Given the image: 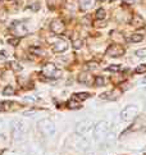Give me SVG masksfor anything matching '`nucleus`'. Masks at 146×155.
Segmentation results:
<instances>
[{
  "instance_id": "obj_26",
  "label": "nucleus",
  "mask_w": 146,
  "mask_h": 155,
  "mask_svg": "<svg viewBox=\"0 0 146 155\" xmlns=\"http://www.w3.org/2000/svg\"><path fill=\"white\" fill-rule=\"evenodd\" d=\"M136 55H137V57H140V58H145V57H146V48H145V49L137 50V51H136Z\"/></svg>"
},
{
  "instance_id": "obj_19",
  "label": "nucleus",
  "mask_w": 146,
  "mask_h": 155,
  "mask_svg": "<svg viewBox=\"0 0 146 155\" xmlns=\"http://www.w3.org/2000/svg\"><path fill=\"white\" fill-rule=\"evenodd\" d=\"M14 92H15V90H14V87H13V86H7V87L3 90V95H5V96L13 95Z\"/></svg>"
},
{
  "instance_id": "obj_30",
  "label": "nucleus",
  "mask_w": 146,
  "mask_h": 155,
  "mask_svg": "<svg viewBox=\"0 0 146 155\" xmlns=\"http://www.w3.org/2000/svg\"><path fill=\"white\" fill-rule=\"evenodd\" d=\"M124 4H128V5H133L135 4V0H123Z\"/></svg>"
},
{
  "instance_id": "obj_12",
  "label": "nucleus",
  "mask_w": 146,
  "mask_h": 155,
  "mask_svg": "<svg viewBox=\"0 0 146 155\" xmlns=\"http://www.w3.org/2000/svg\"><path fill=\"white\" fill-rule=\"evenodd\" d=\"M90 73L88 72H82V73H80L78 77H77V80H78V82L80 83H88L90 82Z\"/></svg>"
},
{
  "instance_id": "obj_29",
  "label": "nucleus",
  "mask_w": 146,
  "mask_h": 155,
  "mask_svg": "<svg viewBox=\"0 0 146 155\" xmlns=\"http://www.w3.org/2000/svg\"><path fill=\"white\" fill-rule=\"evenodd\" d=\"M8 105H9V103H0V111H3Z\"/></svg>"
},
{
  "instance_id": "obj_17",
  "label": "nucleus",
  "mask_w": 146,
  "mask_h": 155,
  "mask_svg": "<svg viewBox=\"0 0 146 155\" xmlns=\"http://www.w3.org/2000/svg\"><path fill=\"white\" fill-rule=\"evenodd\" d=\"M144 40V36L140 35V33H133L131 37H130V41L131 42H141Z\"/></svg>"
},
{
  "instance_id": "obj_8",
  "label": "nucleus",
  "mask_w": 146,
  "mask_h": 155,
  "mask_svg": "<svg viewBox=\"0 0 146 155\" xmlns=\"http://www.w3.org/2000/svg\"><path fill=\"white\" fill-rule=\"evenodd\" d=\"M12 30H13V32H14L15 37H17V36H18V37H22V36H24L26 33H27V27H26L24 24H22L21 22L13 23Z\"/></svg>"
},
{
  "instance_id": "obj_16",
  "label": "nucleus",
  "mask_w": 146,
  "mask_h": 155,
  "mask_svg": "<svg viewBox=\"0 0 146 155\" xmlns=\"http://www.w3.org/2000/svg\"><path fill=\"white\" fill-rule=\"evenodd\" d=\"M72 46H73V48H74L76 50H77V49H81V48L83 46V40H82V38H76V40H73Z\"/></svg>"
},
{
  "instance_id": "obj_20",
  "label": "nucleus",
  "mask_w": 146,
  "mask_h": 155,
  "mask_svg": "<svg viewBox=\"0 0 146 155\" xmlns=\"http://www.w3.org/2000/svg\"><path fill=\"white\" fill-rule=\"evenodd\" d=\"M105 17H106V12L105 9H102V8H100V9H97L96 10V19H105Z\"/></svg>"
},
{
  "instance_id": "obj_2",
  "label": "nucleus",
  "mask_w": 146,
  "mask_h": 155,
  "mask_svg": "<svg viewBox=\"0 0 146 155\" xmlns=\"http://www.w3.org/2000/svg\"><path fill=\"white\" fill-rule=\"evenodd\" d=\"M37 130L44 136H51L55 133V124L51 119L44 118L37 122Z\"/></svg>"
},
{
  "instance_id": "obj_27",
  "label": "nucleus",
  "mask_w": 146,
  "mask_h": 155,
  "mask_svg": "<svg viewBox=\"0 0 146 155\" xmlns=\"http://www.w3.org/2000/svg\"><path fill=\"white\" fill-rule=\"evenodd\" d=\"M68 106L72 108V109H80V108H81V105H80V104H76V103L73 101V100H71L69 103H68Z\"/></svg>"
},
{
  "instance_id": "obj_13",
  "label": "nucleus",
  "mask_w": 146,
  "mask_h": 155,
  "mask_svg": "<svg viewBox=\"0 0 146 155\" xmlns=\"http://www.w3.org/2000/svg\"><path fill=\"white\" fill-rule=\"evenodd\" d=\"M131 24L135 26V27H140V26L144 24V18L140 16H133V18L131 19Z\"/></svg>"
},
{
  "instance_id": "obj_6",
  "label": "nucleus",
  "mask_w": 146,
  "mask_h": 155,
  "mask_svg": "<svg viewBox=\"0 0 146 155\" xmlns=\"http://www.w3.org/2000/svg\"><path fill=\"white\" fill-rule=\"evenodd\" d=\"M124 48L121 45H110L108 49H106V55L110 58H118V57H122L124 54Z\"/></svg>"
},
{
  "instance_id": "obj_33",
  "label": "nucleus",
  "mask_w": 146,
  "mask_h": 155,
  "mask_svg": "<svg viewBox=\"0 0 146 155\" xmlns=\"http://www.w3.org/2000/svg\"><path fill=\"white\" fill-rule=\"evenodd\" d=\"M100 1H105V0H100Z\"/></svg>"
},
{
  "instance_id": "obj_34",
  "label": "nucleus",
  "mask_w": 146,
  "mask_h": 155,
  "mask_svg": "<svg viewBox=\"0 0 146 155\" xmlns=\"http://www.w3.org/2000/svg\"><path fill=\"white\" fill-rule=\"evenodd\" d=\"M0 1H1V0H0Z\"/></svg>"
},
{
  "instance_id": "obj_5",
  "label": "nucleus",
  "mask_w": 146,
  "mask_h": 155,
  "mask_svg": "<svg viewBox=\"0 0 146 155\" xmlns=\"http://www.w3.org/2000/svg\"><path fill=\"white\" fill-rule=\"evenodd\" d=\"M137 113H139V109H137L136 105H128L126 108H123L121 111V119L124 120V122H128V120L133 119Z\"/></svg>"
},
{
  "instance_id": "obj_24",
  "label": "nucleus",
  "mask_w": 146,
  "mask_h": 155,
  "mask_svg": "<svg viewBox=\"0 0 146 155\" xmlns=\"http://www.w3.org/2000/svg\"><path fill=\"white\" fill-rule=\"evenodd\" d=\"M9 66H12V68H13L14 71H22V67H21V64L17 63V62H12V63H9Z\"/></svg>"
},
{
  "instance_id": "obj_9",
  "label": "nucleus",
  "mask_w": 146,
  "mask_h": 155,
  "mask_svg": "<svg viewBox=\"0 0 146 155\" xmlns=\"http://www.w3.org/2000/svg\"><path fill=\"white\" fill-rule=\"evenodd\" d=\"M67 49H68V42L64 40H58L53 45V50L55 53H63V51H66Z\"/></svg>"
},
{
  "instance_id": "obj_15",
  "label": "nucleus",
  "mask_w": 146,
  "mask_h": 155,
  "mask_svg": "<svg viewBox=\"0 0 146 155\" xmlns=\"http://www.w3.org/2000/svg\"><path fill=\"white\" fill-rule=\"evenodd\" d=\"M95 1L96 0H82V9L86 10V9H90L95 5Z\"/></svg>"
},
{
  "instance_id": "obj_4",
  "label": "nucleus",
  "mask_w": 146,
  "mask_h": 155,
  "mask_svg": "<svg viewBox=\"0 0 146 155\" xmlns=\"http://www.w3.org/2000/svg\"><path fill=\"white\" fill-rule=\"evenodd\" d=\"M94 127H95V123L91 119H83L76 124V132L78 135H86L90 131H92Z\"/></svg>"
},
{
  "instance_id": "obj_1",
  "label": "nucleus",
  "mask_w": 146,
  "mask_h": 155,
  "mask_svg": "<svg viewBox=\"0 0 146 155\" xmlns=\"http://www.w3.org/2000/svg\"><path fill=\"white\" fill-rule=\"evenodd\" d=\"M12 127V136L15 141H22L28 131V124L23 119H14L10 124Z\"/></svg>"
},
{
  "instance_id": "obj_3",
  "label": "nucleus",
  "mask_w": 146,
  "mask_h": 155,
  "mask_svg": "<svg viewBox=\"0 0 146 155\" xmlns=\"http://www.w3.org/2000/svg\"><path fill=\"white\" fill-rule=\"evenodd\" d=\"M109 128H110V123L108 122V120H100L92 130L94 131V137H95L96 140H102L106 135H108Z\"/></svg>"
},
{
  "instance_id": "obj_7",
  "label": "nucleus",
  "mask_w": 146,
  "mask_h": 155,
  "mask_svg": "<svg viewBox=\"0 0 146 155\" xmlns=\"http://www.w3.org/2000/svg\"><path fill=\"white\" fill-rule=\"evenodd\" d=\"M50 30L54 33H57V35H60V33L64 32L66 27H64V23L62 22V21L54 19V21H51V23H50Z\"/></svg>"
},
{
  "instance_id": "obj_23",
  "label": "nucleus",
  "mask_w": 146,
  "mask_h": 155,
  "mask_svg": "<svg viewBox=\"0 0 146 155\" xmlns=\"http://www.w3.org/2000/svg\"><path fill=\"white\" fill-rule=\"evenodd\" d=\"M8 44L12 45V46H17L19 44V37H15V38H9L8 40Z\"/></svg>"
},
{
  "instance_id": "obj_18",
  "label": "nucleus",
  "mask_w": 146,
  "mask_h": 155,
  "mask_svg": "<svg viewBox=\"0 0 146 155\" xmlns=\"http://www.w3.org/2000/svg\"><path fill=\"white\" fill-rule=\"evenodd\" d=\"M105 82H106V81H105L104 77H102V76H97V77H95V82H94V83H95V86L101 87V86L105 85Z\"/></svg>"
},
{
  "instance_id": "obj_31",
  "label": "nucleus",
  "mask_w": 146,
  "mask_h": 155,
  "mask_svg": "<svg viewBox=\"0 0 146 155\" xmlns=\"http://www.w3.org/2000/svg\"><path fill=\"white\" fill-rule=\"evenodd\" d=\"M1 128H4V123L0 120V130H1Z\"/></svg>"
},
{
  "instance_id": "obj_10",
  "label": "nucleus",
  "mask_w": 146,
  "mask_h": 155,
  "mask_svg": "<svg viewBox=\"0 0 146 155\" xmlns=\"http://www.w3.org/2000/svg\"><path fill=\"white\" fill-rule=\"evenodd\" d=\"M118 96H119V91L111 90V91H108V92H102L99 97L102 99V100H115Z\"/></svg>"
},
{
  "instance_id": "obj_21",
  "label": "nucleus",
  "mask_w": 146,
  "mask_h": 155,
  "mask_svg": "<svg viewBox=\"0 0 146 155\" xmlns=\"http://www.w3.org/2000/svg\"><path fill=\"white\" fill-rule=\"evenodd\" d=\"M28 50H29V53H32V54H35V55L44 54V50H42L41 48H35V46H31V48H29Z\"/></svg>"
},
{
  "instance_id": "obj_32",
  "label": "nucleus",
  "mask_w": 146,
  "mask_h": 155,
  "mask_svg": "<svg viewBox=\"0 0 146 155\" xmlns=\"http://www.w3.org/2000/svg\"><path fill=\"white\" fill-rule=\"evenodd\" d=\"M142 83H144V85H146V77H145V78L142 80Z\"/></svg>"
},
{
  "instance_id": "obj_14",
  "label": "nucleus",
  "mask_w": 146,
  "mask_h": 155,
  "mask_svg": "<svg viewBox=\"0 0 146 155\" xmlns=\"http://www.w3.org/2000/svg\"><path fill=\"white\" fill-rule=\"evenodd\" d=\"M73 97L76 100H86V99L90 97V94L88 92H76V94H73Z\"/></svg>"
},
{
  "instance_id": "obj_11",
  "label": "nucleus",
  "mask_w": 146,
  "mask_h": 155,
  "mask_svg": "<svg viewBox=\"0 0 146 155\" xmlns=\"http://www.w3.org/2000/svg\"><path fill=\"white\" fill-rule=\"evenodd\" d=\"M55 72H57V67H55L54 63H48L44 67V69H42V73H44L45 76H48V77H51Z\"/></svg>"
},
{
  "instance_id": "obj_28",
  "label": "nucleus",
  "mask_w": 146,
  "mask_h": 155,
  "mask_svg": "<svg viewBox=\"0 0 146 155\" xmlns=\"http://www.w3.org/2000/svg\"><path fill=\"white\" fill-rule=\"evenodd\" d=\"M87 67L92 71V69H96V68L99 67V64H97L96 62H90V63H87Z\"/></svg>"
},
{
  "instance_id": "obj_25",
  "label": "nucleus",
  "mask_w": 146,
  "mask_h": 155,
  "mask_svg": "<svg viewBox=\"0 0 146 155\" xmlns=\"http://www.w3.org/2000/svg\"><path fill=\"white\" fill-rule=\"evenodd\" d=\"M106 71H109V72H118V71H121V66H109L108 68H106Z\"/></svg>"
},
{
  "instance_id": "obj_22",
  "label": "nucleus",
  "mask_w": 146,
  "mask_h": 155,
  "mask_svg": "<svg viewBox=\"0 0 146 155\" xmlns=\"http://www.w3.org/2000/svg\"><path fill=\"white\" fill-rule=\"evenodd\" d=\"M135 72L136 73H140V75H141V73H145L146 72V64H140V66L135 69Z\"/></svg>"
}]
</instances>
